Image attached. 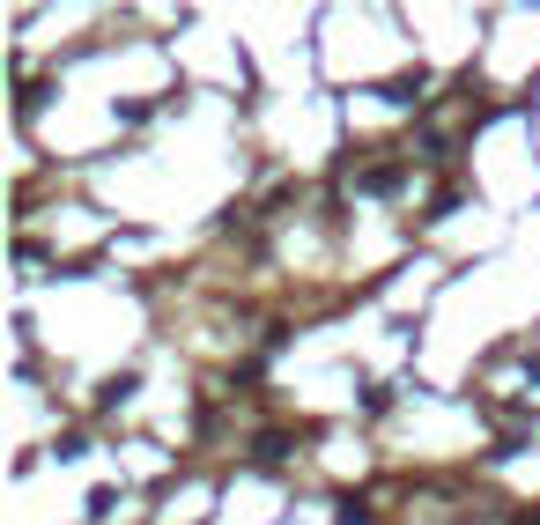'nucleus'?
I'll return each instance as SVG.
<instances>
[{"mask_svg":"<svg viewBox=\"0 0 540 525\" xmlns=\"http://www.w3.org/2000/svg\"><path fill=\"white\" fill-rule=\"evenodd\" d=\"M533 525H540V518H533Z\"/></svg>","mask_w":540,"mask_h":525,"instance_id":"nucleus-1","label":"nucleus"}]
</instances>
